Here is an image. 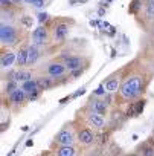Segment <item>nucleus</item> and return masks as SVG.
Instances as JSON below:
<instances>
[{"label":"nucleus","instance_id":"1","mask_svg":"<svg viewBox=\"0 0 154 156\" xmlns=\"http://www.w3.org/2000/svg\"><path fill=\"white\" fill-rule=\"evenodd\" d=\"M142 89H143V80L140 76H128L121 84L119 94L124 100H133L140 95Z\"/></svg>","mask_w":154,"mask_h":156},{"label":"nucleus","instance_id":"2","mask_svg":"<svg viewBox=\"0 0 154 156\" xmlns=\"http://www.w3.org/2000/svg\"><path fill=\"white\" fill-rule=\"evenodd\" d=\"M0 40H2L3 44H14L17 40V34L15 29L9 25H2V29H0Z\"/></svg>","mask_w":154,"mask_h":156},{"label":"nucleus","instance_id":"3","mask_svg":"<svg viewBox=\"0 0 154 156\" xmlns=\"http://www.w3.org/2000/svg\"><path fill=\"white\" fill-rule=\"evenodd\" d=\"M56 142L61 144V145H72L73 142V136L69 130H61L58 135H56Z\"/></svg>","mask_w":154,"mask_h":156},{"label":"nucleus","instance_id":"4","mask_svg":"<svg viewBox=\"0 0 154 156\" xmlns=\"http://www.w3.org/2000/svg\"><path fill=\"white\" fill-rule=\"evenodd\" d=\"M81 64H83V61L80 57H67L64 66L69 70H76V69H81Z\"/></svg>","mask_w":154,"mask_h":156},{"label":"nucleus","instance_id":"5","mask_svg":"<svg viewBox=\"0 0 154 156\" xmlns=\"http://www.w3.org/2000/svg\"><path fill=\"white\" fill-rule=\"evenodd\" d=\"M32 38H34V43L37 44H43L46 40H47V32L44 28H37L32 34Z\"/></svg>","mask_w":154,"mask_h":156},{"label":"nucleus","instance_id":"6","mask_svg":"<svg viewBox=\"0 0 154 156\" xmlns=\"http://www.w3.org/2000/svg\"><path fill=\"white\" fill-rule=\"evenodd\" d=\"M64 70H66V66H63L60 63H52L47 67V72H49L50 76H60V75L64 73Z\"/></svg>","mask_w":154,"mask_h":156},{"label":"nucleus","instance_id":"7","mask_svg":"<svg viewBox=\"0 0 154 156\" xmlns=\"http://www.w3.org/2000/svg\"><path fill=\"white\" fill-rule=\"evenodd\" d=\"M78 138H80V142H83V144H92L93 139H95V135L90 129H84V130L80 132Z\"/></svg>","mask_w":154,"mask_h":156},{"label":"nucleus","instance_id":"8","mask_svg":"<svg viewBox=\"0 0 154 156\" xmlns=\"http://www.w3.org/2000/svg\"><path fill=\"white\" fill-rule=\"evenodd\" d=\"M67 32H69V26H67V25H64V23L56 25V26H55V29H53V35H55V38H58V40L64 38V37L67 35Z\"/></svg>","mask_w":154,"mask_h":156},{"label":"nucleus","instance_id":"9","mask_svg":"<svg viewBox=\"0 0 154 156\" xmlns=\"http://www.w3.org/2000/svg\"><path fill=\"white\" fill-rule=\"evenodd\" d=\"M9 98H11V101H12L14 104H20V103L25 101V98H26V92H25L23 89H17V90H14V92L9 95Z\"/></svg>","mask_w":154,"mask_h":156},{"label":"nucleus","instance_id":"10","mask_svg":"<svg viewBox=\"0 0 154 156\" xmlns=\"http://www.w3.org/2000/svg\"><path fill=\"white\" fill-rule=\"evenodd\" d=\"M89 121L93 124V127H98V129H101L102 126H104V119H102V115H99L98 112H92L90 115H89Z\"/></svg>","mask_w":154,"mask_h":156},{"label":"nucleus","instance_id":"11","mask_svg":"<svg viewBox=\"0 0 154 156\" xmlns=\"http://www.w3.org/2000/svg\"><path fill=\"white\" fill-rule=\"evenodd\" d=\"M37 83H38V89H41V90L50 89L53 86V81H52L50 76H40L38 80H37Z\"/></svg>","mask_w":154,"mask_h":156},{"label":"nucleus","instance_id":"12","mask_svg":"<svg viewBox=\"0 0 154 156\" xmlns=\"http://www.w3.org/2000/svg\"><path fill=\"white\" fill-rule=\"evenodd\" d=\"M38 57H40V54H38V49L35 46L28 48V64H34L38 60Z\"/></svg>","mask_w":154,"mask_h":156},{"label":"nucleus","instance_id":"13","mask_svg":"<svg viewBox=\"0 0 154 156\" xmlns=\"http://www.w3.org/2000/svg\"><path fill=\"white\" fill-rule=\"evenodd\" d=\"M14 60H17V55H15V54H12V52L5 54V55L2 57V67H9V66H12Z\"/></svg>","mask_w":154,"mask_h":156},{"label":"nucleus","instance_id":"14","mask_svg":"<svg viewBox=\"0 0 154 156\" xmlns=\"http://www.w3.org/2000/svg\"><path fill=\"white\" fill-rule=\"evenodd\" d=\"M32 78V75H31V72H28V70H19V72H15L14 73V80H20V81H29Z\"/></svg>","mask_w":154,"mask_h":156},{"label":"nucleus","instance_id":"15","mask_svg":"<svg viewBox=\"0 0 154 156\" xmlns=\"http://www.w3.org/2000/svg\"><path fill=\"white\" fill-rule=\"evenodd\" d=\"M25 92H28V94H34V92H38L37 89H38V83L37 81H32V80H29V81H26L25 84H23V87H22Z\"/></svg>","mask_w":154,"mask_h":156},{"label":"nucleus","instance_id":"16","mask_svg":"<svg viewBox=\"0 0 154 156\" xmlns=\"http://www.w3.org/2000/svg\"><path fill=\"white\" fill-rule=\"evenodd\" d=\"M17 63L20 66H25L28 64V49H20L17 52Z\"/></svg>","mask_w":154,"mask_h":156},{"label":"nucleus","instance_id":"17","mask_svg":"<svg viewBox=\"0 0 154 156\" xmlns=\"http://www.w3.org/2000/svg\"><path fill=\"white\" fill-rule=\"evenodd\" d=\"M56 154L58 156H73L75 150H73L72 145H63L60 150H56Z\"/></svg>","mask_w":154,"mask_h":156},{"label":"nucleus","instance_id":"18","mask_svg":"<svg viewBox=\"0 0 154 156\" xmlns=\"http://www.w3.org/2000/svg\"><path fill=\"white\" fill-rule=\"evenodd\" d=\"M93 110L95 112H98L99 115H104L105 112H107V104L104 103V101H93Z\"/></svg>","mask_w":154,"mask_h":156},{"label":"nucleus","instance_id":"19","mask_svg":"<svg viewBox=\"0 0 154 156\" xmlns=\"http://www.w3.org/2000/svg\"><path fill=\"white\" fill-rule=\"evenodd\" d=\"M119 89V81H118V78H111V80H108L105 83V90L107 92H115Z\"/></svg>","mask_w":154,"mask_h":156},{"label":"nucleus","instance_id":"20","mask_svg":"<svg viewBox=\"0 0 154 156\" xmlns=\"http://www.w3.org/2000/svg\"><path fill=\"white\" fill-rule=\"evenodd\" d=\"M146 16H148V17H152V16H154V0L146 5Z\"/></svg>","mask_w":154,"mask_h":156},{"label":"nucleus","instance_id":"21","mask_svg":"<svg viewBox=\"0 0 154 156\" xmlns=\"http://www.w3.org/2000/svg\"><path fill=\"white\" fill-rule=\"evenodd\" d=\"M14 90H17V84H15V81H9V83H8V86H6V92L11 95Z\"/></svg>","mask_w":154,"mask_h":156},{"label":"nucleus","instance_id":"22","mask_svg":"<svg viewBox=\"0 0 154 156\" xmlns=\"http://www.w3.org/2000/svg\"><path fill=\"white\" fill-rule=\"evenodd\" d=\"M143 156H154V148L152 147H143Z\"/></svg>","mask_w":154,"mask_h":156},{"label":"nucleus","instance_id":"23","mask_svg":"<svg viewBox=\"0 0 154 156\" xmlns=\"http://www.w3.org/2000/svg\"><path fill=\"white\" fill-rule=\"evenodd\" d=\"M131 5H133V6L130 8V12L134 14V12L137 11V8H139V0H133V3H131Z\"/></svg>","mask_w":154,"mask_h":156},{"label":"nucleus","instance_id":"24","mask_svg":"<svg viewBox=\"0 0 154 156\" xmlns=\"http://www.w3.org/2000/svg\"><path fill=\"white\" fill-rule=\"evenodd\" d=\"M23 25L28 26V28H31V26H32V20L28 19V16H26V17H23Z\"/></svg>","mask_w":154,"mask_h":156},{"label":"nucleus","instance_id":"25","mask_svg":"<svg viewBox=\"0 0 154 156\" xmlns=\"http://www.w3.org/2000/svg\"><path fill=\"white\" fill-rule=\"evenodd\" d=\"M142 109H143V101H137V104H136V115L140 113Z\"/></svg>","mask_w":154,"mask_h":156},{"label":"nucleus","instance_id":"26","mask_svg":"<svg viewBox=\"0 0 154 156\" xmlns=\"http://www.w3.org/2000/svg\"><path fill=\"white\" fill-rule=\"evenodd\" d=\"M104 89H105V87H104V86H99V87H98V89H96V90H95V94H96V95H102V94H104V92H105V90H104Z\"/></svg>","mask_w":154,"mask_h":156},{"label":"nucleus","instance_id":"27","mask_svg":"<svg viewBox=\"0 0 154 156\" xmlns=\"http://www.w3.org/2000/svg\"><path fill=\"white\" fill-rule=\"evenodd\" d=\"M38 20H40V22H46V20H47V14L41 12V14L38 16Z\"/></svg>","mask_w":154,"mask_h":156},{"label":"nucleus","instance_id":"28","mask_svg":"<svg viewBox=\"0 0 154 156\" xmlns=\"http://www.w3.org/2000/svg\"><path fill=\"white\" fill-rule=\"evenodd\" d=\"M32 5H35V6H43V0H32Z\"/></svg>","mask_w":154,"mask_h":156},{"label":"nucleus","instance_id":"29","mask_svg":"<svg viewBox=\"0 0 154 156\" xmlns=\"http://www.w3.org/2000/svg\"><path fill=\"white\" fill-rule=\"evenodd\" d=\"M11 2H12V0H2V6H3V8H6V6H9V5H11Z\"/></svg>","mask_w":154,"mask_h":156},{"label":"nucleus","instance_id":"30","mask_svg":"<svg viewBox=\"0 0 154 156\" xmlns=\"http://www.w3.org/2000/svg\"><path fill=\"white\" fill-rule=\"evenodd\" d=\"M83 73V70L81 69H76V70H73V76H78V75H81Z\"/></svg>","mask_w":154,"mask_h":156},{"label":"nucleus","instance_id":"31","mask_svg":"<svg viewBox=\"0 0 154 156\" xmlns=\"http://www.w3.org/2000/svg\"><path fill=\"white\" fill-rule=\"evenodd\" d=\"M83 94H84V89H80L78 92H76V94H75V97H78V95H83Z\"/></svg>","mask_w":154,"mask_h":156},{"label":"nucleus","instance_id":"32","mask_svg":"<svg viewBox=\"0 0 154 156\" xmlns=\"http://www.w3.org/2000/svg\"><path fill=\"white\" fill-rule=\"evenodd\" d=\"M12 2H14V3H20V0H12Z\"/></svg>","mask_w":154,"mask_h":156},{"label":"nucleus","instance_id":"33","mask_svg":"<svg viewBox=\"0 0 154 156\" xmlns=\"http://www.w3.org/2000/svg\"><path fill=\"white\" fill-rule=\"evenodd\" d=\"M131 156H139V154H131Z\"/></svg>","mask_w":154,"mask_h":156},{"label":"nucleus","instance_id":"34","mask_svg":"<svg viewBox=\"0 0 154 156\" xmlns=\"http://www.w3.org/2000/svg\"><path fill=\"white\" fill-rule=\"evenodd\" d=\"M28 2H31V3H32V0H28Z\"/></svg>","mask_w":154,"mask_h":156},{"label":"nucleus","instance_id":"35","mask_svg":"<svg viewBox=\"0 0 154 156\" xmlns=\"http://www.w3.org/2000/svg\"><path fill=\"white\" fill-rule=\"evenodd\" d=\"M149 2H152V0H149Z\"/></svg>","mask_w":154,"mask_h":156}]
</instances>
